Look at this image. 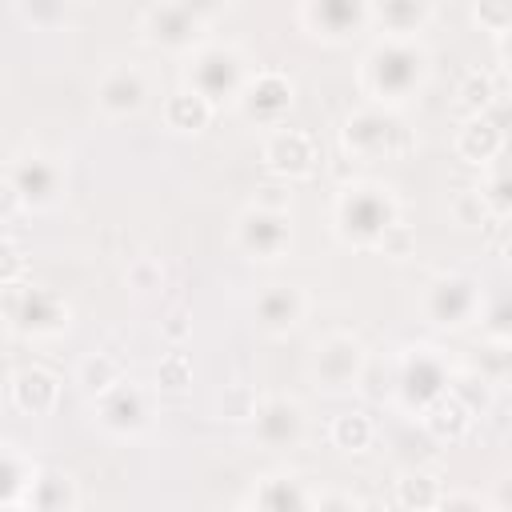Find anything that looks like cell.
I'll return each mask as SVG.
<instances>
[{
	"mask_svg": "<svg viewBox=\"0 0 512 512\" xmlns=\"http://www.w3.org/2000/svg\"><path fill=\"white\" fill-rule=\"evenodd\" d=\"M420 76H424V52L408 48L400 40H392L388 48H376L364 68V84L388 100H400L412 84H420Z\"/></svg>",
	"mask_w": 512,
	"mask_h": 512,
	"instance_id": "6da1fadb",
	"label": "cell"
},
{
	"mask_svg": "<svg viewBox=\"0 0 512 512\" xmlns=\"http://www.w3.org/2000/svg\"><path fill=\"white\" fill-rule=\"evenodd\" d=\"M392 228V200L384 188H348L340 200V232L356 244H372Z\"/></svg>",
	"mask_w": 512,
	"mask_h": 512,
	"instance_id": "7a4b0ae2",
	"label": "cell"
},
{
	"mask_svg": "<svg viewBox=\"0 0 512 512\" xmlns=\"http://www.w3.org/2000/svg\"><path fill=\"white\" fill-rule=\"evenodd\" d=\"M236 244L252 260H276L288 248V220L268 208H248L236 220Z\"/></svg>",
	"mask_w": 512,
	"mask_h": 512,
	"instance_id": "3957f363",
	"label": "cell"
},
{
	"mask_svg": "<svg viewBox=\"0 0 512 512\" xmlns=\"http://www.w3.org/2000/svg\"><path fill=\"white\" fill-rule=\"evenodd\" d=\"M8 284H12V280H8ZM16 292H20V284H16ZM20 300H24V308H20L16 300H8V324H12L16 332H28V336H52V332L68 328V308H64L52 292L28 288V292H20Z\"/></svg>",
	"mask_w": 512,
	"mask_h": 512,
	"instance_id": "277c9868",
	"label": "cell"
},
{
	"mask_svg": "<svg viewBox=\"0 0 512 512\" xmlns=\"http://www.w3.org/2000/svg\"><path fill=\"white\" fill-rule=\"evenodd\" d=\"M364 368V348L352 336H328L324 344H316V360L312 372L324 388H348Z\"/></svg>",
	"mask_w": 512,
	"mask_h": 512,
	"instance_id": "5b68a950",
	"label": "cell"
},
{
	"mask_svg": "<svg viewBox=\"0 0 512 512\" xmlns=\"http://www.w3.org/2000/svg\"><path fill=\"white\" fill-rule=\"evenodd\" d=\"M108 432L116 436H136L144 424H148V400L140 388L132 384H112L108 392H100V416H96Z\"/></svg>",
	"mask_w": 512,
	"mask_h": 512,
	"instance_id": "8992f818",
	"label": "cell"
},
{
	"mask_svg": "<svg viewBox=\"0 0 512 512\" xmlns=\"http://www.w3.org/2000/svg\"><path fill=\"white\" fill-rule=\"evenodd\" d=\"M256 436L268 444V448H292L300 436H304V412L296 400H284V396H268L256 404Z\"/></svg>",
	"mask_w": 512,
	"mask_h": 512,
	"instance_id": "52a82bcc",
	"label": "cell"
},
{
	"mask_svg": "<svg viewBox=\"0 0 512 512\" xmlns=\"http://www.w3.org/2000/svg\"><path fill=\"white\" fill-rule=\"evenodd\" d=\"M8 184L20 192L24 204L44 208L60 192V168L48 156H16L12 168H8Z\"/></svg>",
	"mask_w": 512,
	"mask_h": 512,
	"instance_id": "ba28073f",
	"label": "cell"
},
{
	"mask_svg": "<svg viewBox=\"0 0 512 512\" xmlns=\"http://www.w3.org/2000/svg\"><path fill=\"white\" fill-rule=\"evenodd\" d=\"M264 156L276 172H288V176H308L312 164H316V144L308 132H296V128H280L268 136L264 144Z\"/></svg>",
	"mask_w": 512,
	"mask_h": 512,
	"instance_id": "9c48e42d",
	"label": "cell"
},
{
	"mask_svg": "<svg viewBox=\"0 0 512 512\" xmlns=\"http://www.w3.org/2000/svg\"><path fill=\"white\" fill-rule=\"evenodd\" d=\"M56 396H60V384H56V376L44 372V368H20V372L8 380V400H12L20 412H28V416L52 412Z\"/></svg>",
	"mask_w": 512,
	"mask_h": 512,
	"instance_id": "30bf717a",
	"label": "cell"
},
{
	"mask_svg": "<svg viewBox=\"0 0 512 512\" xmlns=\"http://www.w3.org/2000/svg\"><path fill=\"white\" fill-rule=\"evenodd\" d=\"M212 76V84L200 92L208 104L220 100L224 92H236L240 88V60L232 48H204L196 56V68H192V84H204Z\"/></svg>",
	"mask_w": 512,
	"mask_h": 512,
	"instance_id": "8fae6325",
	"label": "cell"
},
{
	"mask_svg": "<svg viewBox=\"0 0 512 512\" xmlns=\"http://www.w3.org/2000/svg\"><path fill=\"white\" fill-rule=\"evenodd\" d=\"M144 96H148V84H144V76H140L136 68H112V72L100 80V88H96V104H100L108 116H128V112H136V108L144 104Z\"/></svg>",
	"mask_w": 512,
	"mask_h": 512,
	"instance_id": "7c38bea8",
	"label": "cell"
},
{
	"mask_svg": "<svg viewBox=\"0 0 512 512\" xmlns=\"http://www.w3.org/2000/svg\"><path fill=\"white\" fill-rule=\"evenodd\" d=\"M476 308V284L464 280V276H448L432 288L428 296V312L436 324H464Z\"/></svg>",
	"mask_w": 512,
	"mask_h": 512,
	"instance_id": "4fadbf2b",
	"label": "cell"
},
{
	"mask_svg": "<svg viewBox=\"0 0 512 512\" xmlns=\"http://www.w3.org/2000/svg\"><path fill=\"white\" fill-rule=\"evenodd\" d=\"M196 16L176 0V4H164V8H152L148 16V40L164 44V48H184L192 36H196Z\"/></svg>",
	"mask_w": 512,
	"mask_h": 512,
	"instance_id": "5bb4252c",
	"label": "cell"
},
{
	"mask_svg": "<svg viewBox=\"0 0 512 512\" xmlns=\"http://www.w3.org/2000/svg\"><path fill=\"white\" fill-rule=\"evenodd\" d=\"M256 316H260V328H268V332H288V328L304 316V292L280 284V288H272V292H264V296L256 300Z\"/></svg>",
	"mask_w": 512,
	"mask_h": 512,
	"instance_id": "9a60e30c",
	"label": "cell"
},
{
	"mask_svg": "<svg viewBox=\"0 0 512 512\" xmlns=\"http://www.w3.org/2000/svg\"><path fill=\"white\" fill-rule=\"evenodd\" d=\"M0 476H4L0 504H4V508H20V504L28 500V492H32V484H36V476H40V472L32 468V460H24V456L16 452V444H4Z\"/></svg>",
	"mask_w": 512,
	"mask_h": 512,
	"instance_id": "2e32d148",
	"label": "cell"
},
{
	"mask_svg": "<svg viewBox=\"0 0 512 512\" xmlns=\"http://www.w3.org/2000/svg\"><path fill=\"white\" fill-rule=\"evenodd\" d=\"M24 504H28V508H40V512H68V508L80 504V496H76V484H72L68 476H60V472H40Z\"/></svg>",
	"mask_w": 512,
	"mask_h": 512,
	"instance_id": "e0dca14e",
	"label": "cell"
},
{
	"mask_svg": "<svg viewBox=\"0 0 512 512\" xmlns=\"http://www.w3.org/2000/svg\"><path fill=\"white\" fill-rule=\"evenodd\" d=\"M252 504H256V508H304V504H316V496H308V492L300 488V480L272 476V480H264V484L252 492Z\"/></svg>",
	"mask_w": 512,
	"mask_h": 512,
	"instance_id": "ac0fdd59",
	"label": "cell"
},
{
	"mask_svg": "<svg viewBox=\"0 0 512 512\" xmlns=\"http://www.w3.org/2000/svg\"><path fill=\"white\" fill-rule=\"evenodd\" d=\"M380 16L392 36H408L432 16V0H380Z\"/></svg>",
	"mask_w": 512,
	"mask_h": 512,
	"instance_id": "d6986e66",
	"label": "cell"
},
{
	"mask_svg": "<svg viewBox=\"0 0 512 512\" xmlns=\"http://www.w3.org/2000/svg\"><path fill=\"white\" fill-rule=\"evenodd\" d=\"M168 120L176 124V128H200L204 120H208V100L200 96V92H176L172 100H168Z\"/></svg>",
	"mask_w": 512,
	"mask_h": 512,
	"instance_id": "ffe728a7",
	"label": "cell"
},
{
	"mask_svg": "<svg viewBox=\"0 0 512 512\" xmlns=\"http://www.w3.org/2000/svg\"><path fill=\"white\" fill-rule=\"evenodd\" d=\"M80 384L88 388V392H108L112 384H120V368H116V360H108V356H88L84 364H80Z\"/></svg>",
	"mask_w": 512,
	"mask_h": 512,
	"instance_id": "44dd1931",
	"label": "cell"
},
{
	"mask_svg": "<svg viewBox=\"0 0 512 512\" xmlns=\"http://www.w3.org/2000/svg\"><path fill=\"white\" fill-rule=\"evenodd\" d=\"M332 440H336V448H344V452H360V448H368V440H372V424H368L364 416H340V420L332 424Z\"/></svg>",
	"mask_w": 512,
	"mask_h": 512,
	"instance_id": "7402d4cb",
	"label": "cell"
},
{
	"mask_svg": "<svg viewBox=\"0 0 512 512\" xmlns=\"http://www.w3.org/2000/svg\"><path fill=\"white\" fill-rule=\"evenodd\" d=\"M400 504H420V508H432V504H440L436 480H428V476H412V480H400Z\"/></svg>",
	"mask_w": 512,
	"mask_h": 512,
	"instance_id": "603a6c76",
	"label": "cell"
},
{
	"mask_svg": "<svg viewBox=\"0 0 512 512\" xmlns=\"http://www.w3.org/2000/svg\"><path fill=\"white\" fill-rule=\"evenodd\" d=\"M20 12L36 28H52V24H60V12L64 8H60V0H20Z\"/></svg>",
	"mask_w": 512,
	"mask_h": 512,
	"instance_id": "cb8c5ba5",
	"label": "cell"
},
{
	"mask_svg": "<svg viewBox=\"0 0 512 512\" xmlns=\"http://www.w3.org/2000/svg\"><path fill=\"white\" fill-rule=\"evenodd\" d=\"M196 20H204V16H212V12H220L224 8V0H180Z\"/></svg>",
	"mask_w": 512,
	"mask_h": 512,
	"instance_id": "d4e9b609",
	"label": "cell"
},
{
	"mask_svg": "<svg viewBox=\"0 0 512 512\" xmlns=\"http://www.w3.org/2000/svg\"><path fill=\"white\" fill-rule=\"evenodd\" d=\"M492 504H500V508H508V504H512V472L504 476V484H500V496H496Z\"/></svg>",
	"mask_w": 512,
	"mask_h": 512,
	"instance_id": "484cf974",
	"label": "cell"
}]
</instances>
